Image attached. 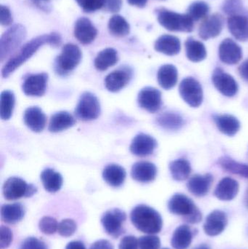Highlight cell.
Segmentation results:
<instances>
[{"label": "cell", "mask_w": 248, "mask_h": 249, "mask_svg": "<svg viewBox=\"0 0 248 249\" xmlns=\"http://www.w3.org/2000/svg\"><path fill=\"white\" fill-rule=\"evenodd\" d=\"M209 12L210 7L208 3L204 1H196L192 3L188 7L186 14L194 22H198L206 18Z\"/></svg>", "instance_id": "ab89813d"}, {"label": "cell", "mask_w": 248, "mask_h": 249, "mask_svg": "<svg viewBox=\"0 0 248 249\" xmlns=\"http://www.w3.org/2000/svg\"><path fill=\"white\" fill-rule=\"evenodd\" d=\"M238 192V182L234 178L226 177L219 181L214 191V195L219 200L230 201L237 196Z\"/></svg>", "instance_id": "cb8c5ba5"}, {"label": "cell", "mask_w": 248, "mask_h": 249, "mask_svg": "<svg viewBox=\"0 0 248 249\" xmlns=\"http://www.w3.org/2000/svg\"><path fill=\"white\" fill-rule=\"evenodd\" d=\"M179 93L183 100L192 107H199L203 101V91L200 83L189 77L183 79L179 86Z\"/></svg>", "instance_id": "9c48e42d"}, {"label": "cell", "mask_w": 248, "mask_h": 249, "mask_svg": "<svg viewBox=\"0 0 248 249\" xmlns=\"http://www.w3.org/2000/svg\"><path fill=\"white\" fill-rule=\"evenodd\" d=\"M228 225L227 213L222 211L215 210L211 212L204 224V231L209 236H217L224 232Z\"/></svg>", "instance_id": "2e32d148"}, {"label": "cell", "mask_w": 248, "mask_h": 249, "mask_svg": "<svg viewBox=\"0 0 248 249\" xmlns=\"http://www.w3.org/2000/svg\"><path fill=\"white\" fill-rule=\"evenodd\" d=\"M119 249H139L138 240L132 235L124 237L121 240Z\"/></svg>", "instance_id": "c3c4849f"}, {"label": "cell", "mask_w": 248, "mask_h": 249, "mask_svg": "<svg viewBox=\"0 0 248 249\" xmlns=\"http://www.w3.org/2000/svg\"><path fill=\"white\" fill-rule=\"evenodd\" d=\"M75 118L67 112H59L54 114L50 121V131L58 133L70 128L75 124Z\"/></svg>", "instance_id": "4dcf8cb0"}, {"label": "cell", "mask_w": 248, "mask_h": 249, "mask_svg": "<svg viewBox=\"0 0 248 249\" xmlns=\"http://www.w3.org/2000/svg\"><path fill=\"white\" fill-rule=\"evenodd\" d=\"M148 0H128V2L131 5L135 6V7L142 8L147 5Z\"/></svg>", "instance_id": "11a10c76"}, {"label": "cell", "mask_w": 248, "mask_h": 249, "mask_svg": "<svg viewBox=\"0 0 248 249\" xmlns=\"http://www.w3.org/2000/svg\"><path fill=\"white\" fill-rule=\"evenodd\" d=\"M15 95L10 90L1 92L0 96V117L3 121H7L11 118L14 109Z\"/></svg>", "instance_id": "f35d334b"}, {"label": "cell", "mask_w": 248, "mask_h": 249, "mask_svg": "<svg viewBox=\"0 0 248 249\" xmlns=\"http://www.w3.org/2000/svg\"><path fill=\"white\" fill-rule=\"evenodd\" d=\"M157 146V141L152 136L140 133L132 139L130 149L136 156L147 157L149 156L154 152Z\"/></svg>", "instance_id": "ac0fdd59"}, {"label": "cell", "mask_w": 248, "mask_h": 249, "mask_svg": "<svg viewBox=\"0 0 248 249\" xmlns=\"http://www.w3.org/2000/svg\"><path fill=\"white\" fill-rule=\"evenodd\" d=\"M161 241L154 235H145L138 239L139 249H160Z\"/></svg>", "instance_id": "b9f144b4"}, {"label": "cell", "mask_w": 248, "mask_h": 249, "mask_svg": "<svg viewBox=\"0 0 248 249\" xmlns=\"http://www.w3.org/2000/svg\"><path fill=\"white\" fill-rule=\"evenodd\" d=\"M37 191L33 184H28L18 177H11L3 185V195L8 200H15L21 197H30Z\"/></svg>", "instance_id": "52a82bcc"}, {"label": "cell", "mask_w": 248, "mask_h": 249, "mask_svg": "<svg viewBox=\"0 0 248 249\" xmlns=\"http://www.w3.org/2000/svg\"><path fill=\"white\" fill-rule=\"evenodd\" d=\"M157 124L165 130H178L184 124V120L180 114L166 112L157 118Z\"/></svg>", "instance_id": "e575fe53"}, {"label": "cell", "mask_w": 248, "mask_h": 249, "mask_svg": "<svg viewBox=\"0 0 248 249\" xmlns=\"http://www.w3.org/2000/svg\"><path fill=\"white\" fill-rule=\"evenodd\" d=\"M0 22L4 26H10L13 23V19L12 17L10 9L6 6L1 5V13H0Z\"/></svg>", "instance_id": "f907efd6"}, {"label": "cell", "mask_w": 248, "mask_h": 249, "mask_svg": "<svg viewBox=\"0 0 248 249\" xmlns=\"http://www.w3.org/2000/svg\"><path fill=\"white\" fill-rule=\"evenodd\" d=\"M240 76L248 82V59L245 61L238 69Z\"/></svg>", "instance_id": "f5cc1de1"}, {"label": "cell", "mask_w": 248, "mask_h": 249, "mask_svg": "<svg viewBox=\"0 0 248 249\" xmlns=\"http://www.w3.org/2000/svg\"><path fill=\"white\" fill-rule=\"evenodd\" d=\"M218 51L220 60L229 65L238 64L243 58L242 48L230 38H227L221 42Z\"/></svg>", "instance_id": "9a60e30c"}, {"label": "cell", "mask_w": 248, "mask_h": 249, "mask_svg": "<svg viewBox=\"0 0 248 249\" xmlns=\"http://www.w3.org/2000/svg\"><path fill=\"white\" fill-rule=\"evenodd\" d=\"M103 178L109 185L119 187L123 184L126 178L125 168L116 164L107 165L103 171Z\"/></svg>", "instance_id": "f1b7e54d"}, {"label": "cell", "mask_w": 248, "mask_h": 249, "mask_svg": "<svg viewBox=\"0 0 248 249\" xmlns=\"http://www.w3.org/2000/svg\"><path fill=\"white\" fill-rule=\"evenodd\" d=\"M90 249H115L112 244L107 240H100L92 244Z\"/></svg>", "instance_id": "816d5d0a"}, {"label": "cell", "mask_w": 248, "mask_h": 249, "mask_svg": "<svg viewBox=\"0 0 248 249\" xmlns=\"http://www.w3.org/2000/svg\"><path fill=\"white\" fill-rule=\"evenodd\" d=\"M118 54L116 50L114 48H108L100 51L96 59H95V67L99 71H106L111 67H113L117 63Z\"/></svg>", "instance_id": "836d02e7"}, {"label": "cell", "mask_w": 248, "mask_h": 249, "mask_svg": "<svg viewBox=\"0 0 248 249\" xmlns=\"http://www.w3.org/2000/svg\"><path fill=\"white\" fill-rule=\"evenodd\" d=\"M157 168L152 162L147 161L137 162L132 165L131 176L138 182L149 183L155 179Z\"/></svg>", "instance_id": "44dd1931"}, {"label": "cell", "mask_w": 248, "mask_h": 249, "mask_svg": "<svg viewBox=\"0 0 248 249\" xmlns=\"http://www.w3.org/2000/svg\"><path fill=\"white\" fill-rule=\"evenodd\" d=\"M85 13H91L103 8L104 0H76Z\"/></svg>", "instance_id": "ee69618b"}, {"label": "cell", "mask_w": 248, "mask_h": 249, "mask_svg": "<svg viewBox=\"0 0 248 249\" xmlns=\"http://www.w3.org/2000/svg\"><path fill=\"white\" fill-rule=\"evenodd\" d=\"M220 166L227 172L248 178V165L234 160L230 157L224 156L218 161Z\"/></svg>", "instance_id": "d590c367"}, {"label": "cell", "mask_w": 248, "mask_h": 249, "mask_svg": "<svg viewBox=\"0 0 248 249\" xmlns=\"http://www.w3.org/2000/svg\"><path fill=\"white\" fill-rule=\"evenodd\" d=\"M212 81L215 89L227 97H233L238 92V85L234 77L227 74L222 69L216 68L214 70Z\"/></svg>", "instance_id": "7c38bea8"}, {"label": "cell", "mask_w": 248, "mask_h": 249, "mask_svg": "<svg viewBox=\"0 0 248 249\" xmlns=\"http://www.w3.org/2000/svg\"><path fill=\"white\" fill-rule=\"evenodd\" d=\"M77 224L74 220L66 219L58 224V232L63 237H70L77 231Z\"/></svg>", "instance_id": "7bdbcfd3"}, {"label": "cell", "mask_w": 248, "mask_h": 249, "mask_svg": "<svg viewBox=\"0 0 248 249\" xmlns=\"http://www.w3.org/2000/svg\"></svg>", "instance_id": "91938a15"}, {"label": "cell", "mask_w": 248, "mask_h": 249, "mask_svg": "<svg viewBox=\"0 0 248 249\" xmlns=\"http://www.w3.org/2000/svg\"><path fill=\"white\" fill-rule=\"evenodd\" d=\"M214 181V177L211 174L199 175L196 174L191 177L188 181V190L197 197H204L209 193L211 185Z\"/></svg>", "instance_id": "7402d4cb"}, {"label": "cell", "mask_w": 248, "mask_h": 249, "mask_svg": "<svg viewBox=\"0 0 248 249\" xmlns=\"http://www.w3.org/2000/svg\"><path fill=\"white\" fill-rule=\"evenodd\" d=\"M20 249H48V247L44 241L34 237H29L23 241Z\"/></svg>", "instance_id": "bcb514c9"}, {"label": "cell", "mask_w": 248, "mask_h": 249, "mask_svg": "<svg viewBox=\"0 0 248 249\" xmlns=\"http://www.w3.org/2000/svg\"><path fill=\"white\" fill-rule=\"evenodd\" d=\"M156 13L160 24L170 32H193L194 20L187 14H181L164 7L156 10Z\"/></svg>", "instance_id": "277c9868"}, {"label": "cell", "mask_w": 248, "mask_h": 249, "mask_svg": "<svg viewBox=\"0 0 248 249\" xmlns=\"http://www.w3.org/2000/svg\"><path fill=\"white\" fill-rule=\"evenodd\" d=\"M35 2L37 3V4H39L40 2H42V1H48V0H33Z\"/></svg>", "instance_id": "680465c9"}, {"label": "cell", "mask_w": 248, "mask_h": 249, "mask_svg": "<svg viewBox=\"0 0 248 249\" xmlns=\"http://www.w3.org/2000/svg\"><path fill=\"white\" fill-rule=\"evenodd\" d=\"M245 202H246V206L248 209V189L246 193V197H245Z\"/></svg>", "instance_id": "6f0895ef"}, {"label": "cell", "mask_w": 248, "mask_h": 249, "mask_svg": "<svg viewBox=\"0 0 248 249\" xmlns=\"http://www.w3.org/2000/svg\"><path fill=\"white\" fill-rule=\"evenodd\" d=\"M170 173L173 179L182 181L187 179L192 173V167L189 161L185 159H179L170 162Z\"/></svg>", "instance_id": "8d00e7d4"}, {"label": "cell", "mask_w": 248, "mask_h": 249, "mask_svg": "<svg viewBox=\"0 0 248 249\" xmlns=\"http://www.w3.org/2000/svg\"><path fill=\"white\" fill-rule=\"evenodd\" d=\"M154 49L170 56L177 55L181 51L180 39L173 35H162L156 40Z\"/></svg>", "instance_id": "d4e9b609"}, {"label": "cell", "mask_w": 248, "mask_h": 249, "mask_svg": "<svg viewBox=\"0 0 248 249\" xmlns=\"http://www.w3.org/2000/svg\"><path fill=\"white\" fill-rule=\"evenodd\" d=\"M39 228L45 235H52L58 231V223L54 218L45 216L39 222Z\"/></svg>", "instance_id": "60d3db41"}, {"label": "cell", "mask_w": 248, "mask_h": 249, "mask_svg": "<svg viewBox=\"0 0 248 249\" xmlns=\"http://www.w3.org/2000/svg\"><path fill=\"white\" fill-rule=\"evenodd\" d=\"M211 249V247L208 245V244H200V245L198 246V247H195V249Z\"/></svg>", "instance_id": "9f6ffc18"}, {"label": "cell", "mask_w": 248, "mask_h": 249, "mask_svg": "<svg viewBox=\"0 0 248 249\" xmlns=\"http://www.w3.org/2000/svg\"><path fill=\"white\" fill-rule=\"evenodd\" d=\"M81 60L82 52L80 48L74 44H66L63 47L61 54L55 59V71L61 75H65L73 71Z\"/></svg>", "instance_id": "8992f818"}, {"label": "cell", "mask_w": 248, "mask_h": 249, "mask_svg": "<svg viewBox=\"0 0 248 249\" xmlns=\"http://www.w3.org/2000/svg\"><path fill=\"white\" fill-rule=\"evenodd\" d=\"M48 75L46 73L32 74L23 82L22 89L23 93L29 96H43L46 91Z\"/></svg>", "instance_id": "e0dca14e"}, {"label": "cell", "mask_w": 248, "mask_h": 249, "mask_svg": "<svg viewBox=\"0 0 248 249\" xmlns=\"http://www.w3.org/2000/svg\"><path fill=\"white\" fill-rule=\"evenodd\" d=\"M227 26L230 33L237 40H248V13L244 8L229 16Z\"/></svg>", "instance_id": "8fae6325"}, {"label": "cell", "mask_w": 248, "mask_h": 249, "mask_svg": "<svg viewBox=\"0 0 248 249\" xmlns=\"http://www.w3.org/2000/svg\"><path fill=\"white\" fill-rule=\"evenodd\" d=\"M25 216L24 206L21 203L3 205L1 208V218L7 224H16L23 219Z\"/></svg>", "instance_id": "f546056e"}, {"label": "cell", "mask_w": 248, "mask_h": 249, "mask_svg": "<svg viewBox=\"0 0 248 249\" xmlns=\"http://www.w3.org/2000/svg\"><path fill=\"white\" fill-rule=\"evenodd\" d=\"M224 18L220 13H214L207 17L199 27V37L204 40L215 38L222 32Z\"/></svg>", "instance_id": "5bb4252c"}, {"label": "cell", "mask_w": 248, "mask_h": 249, "mask_svg": "<svg viewBox=\"0 0 248 249\" xmlns=\"http://www.w3.org/2000/svg\"><path fill=\"white\" fill-rule=\"evenodd\" d=\"M23 121L26 126L32 131L39 133L45 128L47 118L40 108L38 107H32L25 111Z\"/></svg>", "instance_id": "603a6c76"}, {"label": "cell", "mask_w": 248, "mask_h": 249, "mask_svg": "<svg viewBox=\"0 0 248 249\" xmlns=\"http://www.w3.org/2000/svg\"><path fill=\"white\" fill-rule=\"evenodd\" d=\"M65 249H86V247L81 241H71L67 244Z\"/></svg>", "instance_id": "db71d44e"}, {"label": "cell", "mask_w": 248, "mask_h": 249, "mask_svg": "<svg viewBox=\"0 0 248 249\" xmlns=\"http://www.w3.org/2000/svg\"><path fill=\"white\" fill-rule=\"evenodd\" d=\"M40 178L44 187L49 193H56L62 187V176L52 168L44 170L41 174Z\"/></svg>", "instance_id": "d6a6232c"}, {"label": "cell", "mask_w": 248, "mask_h": 249, "mask_svg": "<svg viewBox=\"0 0 248 249\" xmlns=\"http://www.w3.org/2000/svg\"><path fill=\"white\" fill-rule=\"evenodd\" d=\"M108 28L113 36L118 37L127 36L131 31L128 22L119 15H115L109 19Z\"/></svg>", "instance_id": "74e56055"}, {"label": "cell", "mask_w": 248, "mask_h": 249, "mask_svg": "<svg viewBox=\"0 0 248 249\" xmlns=\"http://www.w3.org/2000/svg\"><path fill=\"white\" fill-rule=\"evenodd\" d=\"M194 232L190 227L181 225L173 232L171 245L175 249H187L190 247L193 239Z\"/></svg>", "instance_id": "484cf974"}, {"label": "cell", "mask_w": 248, "mask_h": 249, "mask_svg": "<svg viewBox=\"0 0 248 249\" xmlns=\"http://www.w3.org/2000/svg\"><path fill=\"white\" fill-rule=\"evenodd\" d=\"M213 118L218 130L224 134L233 136L240 130V121L232 115H215Z\"/></svg>", "instance_id": "4316f807"}, {"label": "cell", "mask_w": 248, "mask_h": 249, "mask_svg": "<svg viewBox=\"0 0 248 249\" xmlns=\"http://www.w3.org/2000/svg\"><path fill=\"white\" fill-rule=\"evenodd\" d=\"M122 0H104L103 10L109 13H117L122 8Z\"/></svg>", "instance_id": "681fc988"}, {"label": "cell", "mask_w": 248, "mask_h": 249, "mask_svg": "<svg viewBox=\"0 0 248 249\" xmlns=\"http://www.w3.org/2000/svg\"><path fill=\"white\" fill-rule=\"evenodd\" d=\"M61 35L56 32L49 35L36 36L29 42H26L22 48L10 58L1 70V75L4 78L10 76L15 70H17L23 63L29 59L41 47L49 45L52 47L59 46L61 44Z\"/></svg>", "instance_id": "6da1fadb"}, {"label": "cell", "mask_w": 248, "mask_h": 249, "mask_svg": "<svg viewBox=\"0 0 248 249\" xmlns=\"http://www.w3.org/2000/svg\"><path fill=\"white\" fill-rule=\"evenodd\" d=\"M138 102L142 109L151 113H155L163 106L162 93L154 88H144L138 93Z\"/></svg>", "instance_id": "4fadbf2b"}, {"label": "cell", "mask_w": 248, "mask_h": 249, "mask_svg": "<svg viewBox=\"0 0 248 249\" xmlns=\"http://www.w3.org/2000/svg\"><path fill=\"white\" fill-rule=\"evenodd\" d=\"M132 77V71L129 68L115 70L108 74L105 78V86L111 92H118L129 83Z\"/></svg>", "instance_id": "ffe728a7"}, {"label": "cell", "mask_w": 248, "mask_h": 249, "mask_svg": "<svg viewBox=\"0 0 248 249\" xmlns=\"http://www.w3.org/2000/svg\"><path fill=\"white\" fill-rule=\"evenodd\" d=\"M168 210L173 214L183 216L189 224H198L202 221V215L192 199L181 193L172 196L168 202Z\"/></svg>", "instance_id": "3957f363"}, {"label": "cell", "mask_w": 248, "mask_h": 249, "mask_svg": "<svg viewBox=\"0 0 248 249\" xmlns=\"http://www.w3.org/2000/svg\"><path fill=\"white\" fill-rule=\"evenodd\" d=\"M1 241H0V247L1 249H7L10 247V244L13 241V232L10 228L5 226L1 227Z\"/></svg>", "instance_id": "7dc6e473"}, {"label": "cell", "mask_w": 248, "mask_h": 249, "mask_svg": "<svg viewBox=\"0 0 248 249\" xmlns=\"http://www.w3.org/2000/svg\"><path fill=\"white\" fill-rule=\"evenodd\" d=\"M178 70L172 64H165L159 69L157 80L159 84L165 90H170L176 86L178 82Z\"/></svg>", "instance_id": "83f0119b"}, {"label": "cell", "mask_w": 248, "mask_h": 249, "mask_svg": "<svg viewBox=\"0 0 248 249\" xmlns=\"http://www.w3.org/2000/svg\"><path fill=\"white\" fill-rule=\"evenodd\" d=\"M98 31L90 19L85 17L77 19L74 26V36L83 45H88L96 39Z\"/></svg>", "instance_id": "d6986e66"}, {"label": "cell", "mask_w": 248, "mask_h": 249, "mask_svg": "<svg viewBox=\"0 0 248 249\" xmlns=\"http://www.w3.org/2000/svg\"><path fill=\"white\" fill-rule=\"evenodd\" d=\"M243 9L241 0H225L222 7L223 11L229 16L240 11Z\"/></svg>", "instance_id": "f6af8a7d"}, {"label": "cell", "mask_w": 248, "mask_h": 249, "mask_svg": "<svg viewBox=\"0 0 248 249\" xmlns=\"http://www.w3.org/2000/svg\"><path fill=\"white\" fill-rule=\"evenodd\" d=\"M185 48L188 59L192 62H200L206 58L207 51L205 45L193 37H189L186 39Z\"/></svg>", "instance_id": "1f68e13d"}, {"label": "cell", "mask_w": 248, "mask_h": 249, "mask_svg": "<svg viewBox=\"0 0 248 249\" xmlns=\"http://www.w3.org/2000/svg\"><path fill=\"white\" fill-rule=\"evenodd\" d=\"M127 219L125 212L119 209L107 211L101 217V223L108 235L115 238L125 233L123 223Z\"/></svg>", "instance_id": "30bf717a"}, {"label": "cell", "mask_w": 248, "mask_h": 249, "mask_svg": "<svg viewBox=\"0 0 248 249\" xmlns=\"http://www.w3.org/2000/svg\"><path fill=\"white\" fill-rule=\"evenodd\" d=\"M100 113V105L99 99L93 93L85 92L82 95L75 109L79 119L90 121L97 119Z\"/></svg>", "instance_id": "ba28073f"}, {"label": "cell", "mask_w": 248, "mask_h": 249, "mask_svg": "<svg viewBox=\"0 0 248 249\" xmlns=\"http://www.w3.org/2000/svg\"><path fill=\"white\" fill-rule=\"evenodd\" d=\"M26 29L23 25L16 24L7 29L0 39V59L1 62L10 56L24 41Z\"/></svg>", "instance_id": "5b68a950"}, {"label": "cell", "mask_w": 248, "mask_h": 249, "mask_svg": "<svg viewBox=\"0 0 248 249\" xmlns=\"http://www.w3.org/2000/svg\"><path fill=\"white\" fill-rule=\"evenodd\" d=\"M131 219L137 230L149 235L159 233L163 228L161 215L155 209L146 205L135 206L131 212Z\"/></svg>", "instance_id": "7a4b0ae2"}]
</instances>
